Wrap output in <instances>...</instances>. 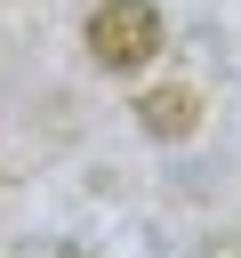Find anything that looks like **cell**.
<instances>
[{"label": "cell", "mask_w": 241, "mask_h": 258, "mask_svg": "<svg viewBox=\"0 0 241 258\" xmlns=\"http://www.w3.org/2000/svg\"><path fill=\"white\" fill-rule=\"evenodd\" d=\"M88 56L112 64V73L153 64V56H161V16H153V0H104V8L88 16Z\"/></svg>", "instance_id": "cell-1"}, {"label": "cell", "mask_w": 241, "mask_h": 258, "mask_svg": "<svg viewBox=\"0 0 241 258\" xmlns=\"http://www.w3.org/2000/svg\"><path fill=\"white\" fill-rule=\"evenodd\" d=\"M137 121H145L161 145H177V137H193V129H201V97H193V89H177V81H161V89H145V97H137Z\"/></svg>", "instance_id": "cell-2"}]
</instances>
